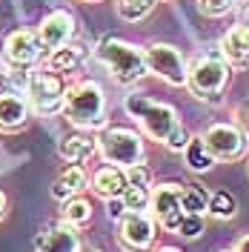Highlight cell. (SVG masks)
Segmentation results:
<instances>
[{"label":"cell","instance_id":"6da1fadb","mask_svg":"<svg viewBox=\"0 0 249 252\" xmlns=\"http://www.w3.org/2000/svg\"><path fill=\"white\" fill-rule=\"evenodd\" d=\"M63 115L72 126L86 129V132L106 129V94L100 89V83H94V80L72 83L66 89Z\"/></svg>","mask_w":249,"mask_h":252},{"label":"cell","instance_id":"7a4b0ae2","mask_svg":"<svg viewBox=\"0 0 249 252\" xmlns=\"http://www.w3.org/2000/svg\"><path fill=\"white\" fill-rule=\"evenodd\" d=\"M97 61L109 69V75L121 86H132L140 78L149 75V63H146V52L132 43H126L121 37H106L97 43Z\"/></svg>","mask_w":249,"mask_h":252},{"label":"cell","instance_id":"3957f363","mask_svg":"<svg viewBox=\"0 0 249 252\" xmlns=\"http://www.w3.org/2000/svg\"><path fill=\"white\" fill-rule=\"evenodd\" d=\"M124 109H126L129 118H135L140 124L143 135L152 138V141H157V143H166V138L181 126V118H178L175 106L157 103V100H152V97H146V94H140V92L126 94Z\"/></svg>","mask_w":249,"mask_h":252},{"label":"cell","instance_id":"277c9868","mask_svg":"<svg viewBox=\"0 0 249 252\" xmlns=\"http://www.w3.org/2000/svg\"><path fill=\"white\" fill-rule=\"evenodd\" d=\"M97 152H100V158L106 163L129 169L135 163H143L146 146H143V138H140L138 132L124 129V126H106L97 135Z\"/></svg>","mask_w":249,"mask_h":252},{"label":"cell","instance_id":"5b68a950","mask_svg":"<svg viewBox=\"0 0 249 252\" xmlns=\"http://www.w3.org/2000/svg\"><path fill=\"white\" fill-rule=\"evenodd\" d=\"M229 83V63L223 58H198V61L189 66V92L195 94L198 100H212V103H220V94Z\"/></svg>","mask_w":249,"mask_h":252},{"label":"cell","instance_id":"8992f818","mask_svg":"<svg viewBox=\"0 0 249 252\" xmlns=\"http://www.w3.org/2000/svg\"><path fill=\"white\" fill-rule=\"evenodd\" d=\"M26 100H29L31 112L37 115H58L63 112V100H66V86L58 72H29V83H26Z\"/></svg>","mask_w":249,"mask_h":252},{"label":"cell","instance_id":"52a82bcc","mask_svg":"<svg viewBox=\"0 0 249 252\" xmlns=\"http://www.w3.org/2000/svg\"><path fill=\"white\" fill-rule=\"evenodd\" d=\"M155 226H157L155 215L126 209L118 218V244L126 252H149L152 244H155Z\"/></svg>","mask_w":249,"mask_h":252},{"label":"cell","instance_id":"ba28073f","mask_svg":"<svg viewBox=\"0 0 249 252\" xmlns=\"http://www.w3.org/2000/svg\"><path fill=\"white\" fill-rule=\"evenodd\" d=\"M143 52H146V63H149L152 75L166 80L169 86H187L189 66L178 46H172V43H149Z\"/></svg>","mask_w":249,"mask_h":252},{"label":"cell","instance_id":"9c48e42d","mask_svg":"<svg viewBox=\"0 0 249 252\" xmlns=\"http://www.w3.org/2000/svg\"><path fill=\"white\" fill-rule=\"evenodd\" d=\"M201 138L206 141L209 152L215 155V160H241L247 155L249 138L244 135V129L238 124H212L201 132Z\"/></svg>","mask_w":249,"mask_h":252},{"label":"cell","instance_id":"30bf717a","mask_svg":"<svg viewBox=\"0 0 249 252\" xmlns=\"http://www.w3.org/2000/svg\"><path fill=\"white\" fill-rule=\"evenodd\" d=\"M181 192H184V187L175 184V181L157 184L152 189V206H149V212L155 215L157 226H163V232H178V226H181V218H184Z\"/></svg>","mask_w":249,"mask_h":252},{"label":"cell","instance_id":"8fae6325","mask_svg":"<svg viewBox=\"0 0 249 252\" xmlns=\"http://www.w3.org/2000/svg\"><path fill=\"white\" fill-rule=\"evenodd\" d=\"M43 43H40V34L37 32H29V29H17L12 34H6L3 40V58L9 66L15 69H29L34 63L40 61L43 55Z\"/></svg>","mask_w":249,"mask_h":252},{"label":"cell","instance_id":"7c38bea8","mask_svg":"<svg viewBox=\"0 0 249 252\" xmlns=\"http://www.w3.org/2000/svg\"><path fill=\"white\" fill-rule=\"evenodd\" d=\"M83 244H80L78 226L72 223H49L43 226L37 235H34V252H78Z\"/></svg>","mask_w":249,"mask_h":252},{"label":"cell","instance_id":"4fadbf2b","mask_svg":"<svg viewBox=\"0 0 249 252\" xmlns=\"http://www.w3.org/2000/svg\"><path fill=\"white\" fill-rule=\"evenodd\" d=\"M37 34H40V43L46 49L66 46V43L72 40V34H75V17L69 15L66 9H55V12H49V15L40 20Z\"/></svg>","mask_w":249,"mask_h":252},{"label":"cell","instance_id":"5bb4252c","mask_svg":"<svg viewBox=\"0 0 249 252\" xmlns=\"http://www.w3.org/2000/svg\"><path fill=\"white\" fill-rule=\"evenodd\" d=\"M89 187H92L94 195H100L103 201H106V198H124V192L129 189V178H126V169L106 163V166L94 169Z\"/></svg>","mask_w":249,"mask_h":252},{"label":"cell","instance_id":"9a60e30c","mask_svg":"<svg viewBox=\"0 0 249 252\" xmlns=\"http://www.w3.org/2000/svg\"><path fill=\"white\" fill-rule=\"evenodd\" d=\"M220 58L232 66H249V26L238 23L220 37Z\"/></svg>","mask_w":249,"mask_h":252},{"label":"cell","instance_id":"2e32d148","mask_svg":"<svg viewBox=\"0 0 249 252\" xmlns=\"http://www.w3.org/2000/svg\"><path fill=\"white\" fill-rule=\"evenodd\" d=\"M29 100L26 97H20L15 92H6L0 94V129L3 132H17V129H23L26 121H29Z\"/></svg>","mask_w":249,"mask_h":252},{"label":"cell","instance_id":"e0dca14e","mask_svg":"<svg viewBox=\"0 0 249 252\" xmlns=\"http://www.w3.org/2000/svg\"><path fill=\"white\" fill-rule=\"evenodd\" d=\"M86 187H89V175H86V169H83L80 163H69V166L55 178V184H52V198L63 204L66 198L80 195Z\"/></svg>","mask_w":249,"mask_h":252},{"label":"cell","instance_id":"ac0fdd59","mask_svg":"<svg viewBox=\"0 0 249 252\" xmlns=\"http://www.w3.org/2000/svg\"><path fill=\"white\" fill-rule=\"evenodd\" d=\"M58 152L66 163H83L97 152V138H89V135H66L61 143H58Z\"/></svg>","mask_w":249,"mask_h":252},{"label":"cell","instance_id":"d6986e66","mask_svg":"<svg viewBox=\"0 0 249 252\" xmlns=\"http://www.w3.org/2000/svg\"><path fill=\"white\" fill-rule=\"evenodd\" d=\"M184 155V163H187V169L189 172H195V175H203V172H209L218 160H215V155L209 152V146H206V141H203L201 135H192L187 143V149L181 152Z\"/></svg>","mask_w":249,"mask_h":252},{"label":"cell","instance_id":"ffe728a7","mask_svg":"<svg viewBox=\"0 0 249 252\" xmlns=\"http://www.w3.org/2000/svg\"><path fill=\"white\" fill-rule=\"evenodd\" d=\"M80 61H83V49L80 46H69V43H66V46H61V49H52L46 69L58 72V75H66V72H75Z\"/></svg>","mask_w":249,"mask_h":252},{"label":"cell","instance_id":"44dd1931","mask_svg":"<svg viewBox=\"0 0 249 252\" xmlns=\"http://www.w3.org/2000/svg\"><path fill=\"white\" fill-rule=\"evenodd\" d=\"M61 218L66 223H72V226H86L89 220H92V204L86 201V198H80V195H72V198H66L61 206Z\"/></svg>","mask_w":249,"mask_h":252},{"label":"cell","instance_id":"7402d4cb","mask_svg":"<svg viewBox=\"0 0 249 252\" xmlns=\"http://www.w3.org/2000/svg\"><path fill=\"white\" fill-rule=\"evenodd\" d=\"M181 206H184V212H192V215H206L209 212V192L201 184H187L181 192Z\"/></svg>","mask_w":249,"mask_h":252},{"label":"cell","instance_id":"603a6c76","mask_svg":"<svg viewBox=\"0 0 249 252\" xmlns=\"http://www.w3.org/2000/svg\"><path fill=\"white\" fill-rule=\"evenodd\" d=\"M157 0H118L115 9H118V17L126 20V23H140L152 15Z\"/></svg>","mask_w":249,"mask_h":252},{"label":"cell","instance_id":"cb8c5ba5","mask_svg":"<svg viewBox=\"0 0 249 252\" xmlns=\"http://www.w3.org/2000/svg\"><path fill=\"white\" fill-rule=\"evenodd\" d=\"M238 212V201H235L229 192H212L209 195V215L218 220H229Z\"/></svg>","mask_w":249,"mask_h":252},{"label":"cell","instance_id":"d4e9b609","mask_svg":"<svg viewBox=\"0 0 249 252\" xmlns=\"http://www.w3.org/2000/svg\"><path fill=\"white\" fill-rule=\"evenodd\" d=\"M124 204H126V209H135V212H149V206H152V189L129 187L124 192Z\"/></svg>","mask_w":249,"mask_h":252},{"label":"cell","instance_id":"484cf974","mask_svg":"<svg viewBox=\"0 0 249 252\" xmlns=\"http://www.w3.org/2000/svg\"><path fill=\"white\" fill-rule=\"evenodd\" d=\"M203 229H206V220L203 215H192V212H184V218H181V226H178V232L175 235L187 238V241H195V238L203 235Z\"/></svg>","mask_w":249,"mask_h":252},{"label":"cell","instance_id":"4316f807","mask_svg":"<svg viewBox=\"0 0 249 252\" xmlns=\"http://www.w3.org/2000/svg\"><path fill=\"white\" fill-rule=\"evenodd\" d=\"M126 178H129V187H152V169L146 163H135L126 169Z\"/></svg>","mask_w":249,"mask_h":252},{"label":"cell","instance_id":"83f0119b","mask_svg":"<svg viewBox=\"0 0 249 252\" xmlns=\"http://www.w3.org/2000/svg\"><path fill=\"white\" fill-rule=\"evenodd\" d=\"M198 9H201L206 17H223L229 9H232L235 0H195Z\"/></svg>","mask_w":249,"mask_h":252},{"label":"cell","instance_id":"f1b7e54d","mask_svg":"<svg viewBox=\"0 0 249 252\" xmlns=\"http://www.w3.org/2000/svg\"><path fill=\"white\" fill-rule=\"evenodd\" d=\"M189 138H192V135L187 132V126L181 124V126H178V129L169 135V138H166V143H163V146H166L169 152H184V149H187V143H189Z\"/></svg>","mask_w":249,"mask_h":252},{"label":"cell","instance_id":"f546056e","mask_svg":"<svg viewBox=\"0 0 249 252\" xmlns=\"http://www.w3.org/2000/svg\"><path fill=\"white\" fill-rule=\"evenodd\" d=\"M235 124L244 129V135L249 138V97L247 100H241L238 106H235Z\"/></svg>","mask_w":249,"mask_h":252},{"label":"cell","instance_id":"4dcf8cb0","mask_svg":"<svg viewBox=\"0 0 249 252\" xmlns=\"http://www.w3.org/2000/svg\"><path fill=\"white\" fill-rule=\"evenodd\" d=\"M126 212V204L124 198H106V215H109L112 220H118L121 215Z\"/></svg>","mask_w":249,"mask_h":252},{"label":"cell","instance_id":"1f68e13d","mask_svg":"<svg viewBox=\"0 0 249 252\" xmlns=\"http://www.w3.org/2000/svg\"><path fill=\"white\" fill-rule=\"evenodd\" d=\"M238 23H244V26H249V3H244V6L238 9Z\"/></svg>","mask_w":249,"mask_h":252},{"label":"cell","instance_id":"d6a6232c","mask_svg":"<svg viewBox=\"0 0 249 252\" xmlns=\"http://www.w3.org/2000/svg\"><path fill=\"white\" fill-rule=\"evenodd\" d=\"M235 252H249V232L238 238V244H235Z\"/></svg>","mask_w":249,"mask_h":252},{"label":"cell","instance_id":"836d02e7","mask_svg":"<svg viewBox=\"0 0 249 252\" xmlns=\"http://www.w3.org/2000/svg\"><path fill=\"white\" fill-rule=\"evenodd\" d=\"M6 212H9V198H6V192H0V220L6 218Z\"/></svg>","mask_w":249,"mask_h":252},{"label":"cell","instance_id":"e575fe53","mask_svg":"<svg viewBox=\"0 0 249 252\" xmlns=\"http://www.w3.org/2000/svg\"><path fill=\"white\" fill-rule=\"evenodd\" d=\"M155 252H181V250H178V247H157Z\"/></svg>","mask_w":249,"mask_h":252},{"label":"cell","instance_id":"d590c367","mask_svg":"<svg viewBox=\"0 0 249 252\" xmlns=\"http://www.w3.org/2000/svg\"><path fill=\"white\" fill-rule=\"evenodd\" d=\"M78 252H103V250H97V247H80Z\"/></svg>","mask_w":249,"mask_h":252},{"label":"cell","instance_id":"8d00e7d4","mask_svg":"<svg viewBox=\"0 0 249 252\" xmlns=\"http://www.w3.org/2000/svg\"><path fill=\"white\" fill-rule=\"evenodd\" d=\"M220 252H235V250H220Z\"/></svg>","mask_w":249,"mask_h":252},{"label":"cell","instance_id":"74e56055","mask_svg":"<svg viewBox=\"0 0 249 252\" xmlns=\"http://www.w3.org/2000/svg\"><path fill=\"white\" fill-rule=\"evenodd\" d=\"M86 3H94V0H86Z\"/></svg>","mask_w":249,"mask_h":252}]
</instances>
